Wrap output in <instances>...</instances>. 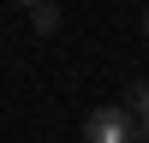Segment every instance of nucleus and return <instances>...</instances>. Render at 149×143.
<instances>
[{"instance_id": "obj_6", "label": "nucleus", "mask_w": 149, "mask_h": 143, "mask_svg": "<svg viewBox=\"0 0 149 143\" xmlns=\"http://www.w3.org/2000/svg\"><path fill=\"white\" fill-rule=\"evenodd\" d=\"M24 6H36V0H24Z\"/></svg>"}, {"instance_id": "obj_1", "label": "nucleus", "mask_w": 149, "mask_h": 143, "mask_svg": "<svg viewBox=\"0 0 149 143\" xmlns=\"http://www.w3.org/2000/svg\"><path fill=\"white\" fill-rule=\"evenodd\" d=\"M84 143H137V125L125 107H95L84 119Z\"/></svg>"}, {"instance_id": "obj_4", "label": "nucleus", "mask_w": 149, "mask_h": 143, "mask_svg": "<svg viewBox=\"0 0 149 143\" xmlns=\"http://www.w3.org/2000/svg\"><path fill=\"white\" fill-rule=\"evenodd\" d=\"M137 143H149V119H137Z\"/></svg>"}, {"instance_id": "obj_2", "label": "nucleus", "mask_w": 149, "mask_h": 143, "mask_svg": "<svg viewBox=\"0 0 149 143\" xmlns=\"http://www.w3.org/2000/svg\"><path fill=\"white\" fill-rule=\"evenodd\" d=\"M30 24H36V36L60 30V6H54V0H36V6H30Z\"/></svg>"}, {"instance_id": "obj_3", "label": "nucleus", "mask_w": 149, "mask_h": 143, "mask_svg": "<svg viewBox=\"0 0 149 143\" xmlns=\"http://www.w3.org/2000/svg\"><path fill=\"white\" fill-rule=\"evenodd\" d=\"M119 107L131 113V125H137V119H149V83H131V90H125V101H119Z\"/></svg>"}, {"instance_id": "obj_5", "label": "nucleus", "mask_w": 149, "mask_h": 143, "mask_svg": "<svg viewBox=\"0 0 149 143\" xmlns=\"http://www.w3.org/2000/svg\"><path fill=\"white\" fill-rule=\"evenodd\" d=\"M143 36H149V12H143Z\"/></svg>"}]
</instances>
